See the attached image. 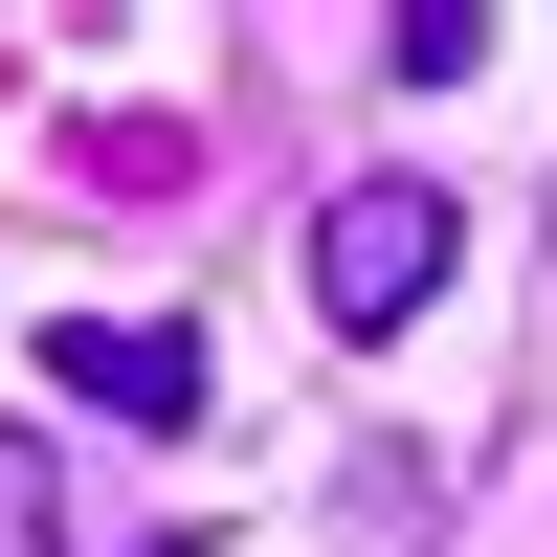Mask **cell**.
Returning <instances> with one entry per match:
<instances>
[{"label": "cell", "mask_w": 557, "mask_h": 557, "mask_svg": "<svg viewBox=\"0 0 557 557\" xmlns=\"http://www.w3.org/2000/svg\"><path fill=\"white\" fill-rule=\"evenodd\" d=\"M0 557H45V469H23V446H0Z\"/></svg>", "instance_id": "3"}, {"label": "cell", "mask_w": 557, "mask_h": 557, "mask_svg": "<svg viewBox=\"0 0 557 557\" xmlns=\"http://www.w3.org/2000/svg\"><path fill=\"white\" fill-rule=\"evenodd\" d=\"M45 380L89 401V424H201V335H178V312H67V335H45Z\"/></svg>", "instance_id": "2"}, {"label": "cell", "mask_w": 557, "mask_h": 557, "mask_svg": "<svg viewBox=\"0 0 557 557\" xmlns=\"http://www.w3.org/2000/svg\"><path fill=\"white\" fill-rule=\"evenodd\" d=\"M446 268H469L446 178H335V223H312V312H335V335H401Z\"/></svg>", "instance_id": "1"}]
</instances>
